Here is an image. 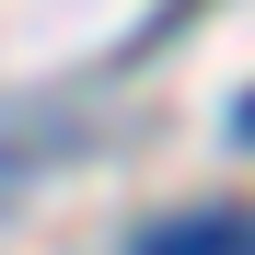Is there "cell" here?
Segmentation results:
<instances>
[{
	"mask_svg": "<svg viewBox=\"0 0 255 255\" xmlns=\"http://www.w3.org/2000/svg\"><path fill=\"white\" fill-rule=\"evenodd\" d=\"M139 255H255V221H162Z\"/></svg>",
	"mask_w": 255,
	"mask_h": 255,
	"instance_id": "1",
	"label": "cell"
}]
</instances>
